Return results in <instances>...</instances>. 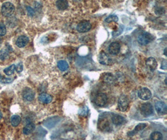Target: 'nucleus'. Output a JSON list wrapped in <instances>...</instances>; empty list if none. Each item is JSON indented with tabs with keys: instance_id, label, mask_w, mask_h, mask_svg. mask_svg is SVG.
<instances>
[{
	"instance_id": "1",
	"label": "nucleus",
	"mask_w": 167,
	"mask_h": 140,
	"mask_svg": "<svg viewBox=\"0 0 167 140\" xmlns=\"http://www.w3.org/2000/svg\"><path fill=\"white\" fill-rule=\"evenodd\" d=\"M154 36L149 32H143L138 36V42L141 45H146L154 41Z\"/></svg>"
},
{
	"instance_id": "2",
	"label": "nucleus",
	"mask_w": 167,
	"mask_h": 140,
	"mask_svg": "<svg viewBox=\"0 0 167 140\" xmlns=\"http://www.w3.org/2000/svg\"><path fill=\"white\" fill-rule=\"evenodd\" d=\"M15 11V6L11 3H4L1 8V13L4 16L9 17L11 16Z\"/></svg>"
},
{
	"instance_id": "3",
	"label": "nucleus",
	"mask_w": 167,
	"mask_h": 140,
	"mask_svg": "<svg viewBox=\"0 0 167 140\" xmlns=\"http://www.w3.org/2000/svg\"><path fill=\"white\" fill-rule=\"evenodd\" d=\"M129 105V100L127 97L125 95H120L118 99V108L121 111H125L128 107Z\"/></svg>"
},
{
	"instance_id": "4",
	"label": "nucleus",
	"mask_w": 167,
	"mask_h": 140,
	"mask_svg": "<svg viewBox=\"0 0 167 140\" xmlns=\"http://www.w3.org/2000/svg\"><path fill=\"white\" fill-rule=\"evenodd\" d=\"M94 101L97 106H103L107 104L108 97L105 93H100L96 95Z\"/></svg>"
},
{
	"instance_id": "5",
	"label": "nucleus",
	"mask_w": 167,
	"mask_h": 140,
	"mask_svg": "<svg viewBox=\"0 0 167 140\" xmlns=\"http://www.w3.org/2000/svg\"><path fill=\"white\" fill-rule=\"evenodd\" d=\"M142 114L145 116H149L154 113V108L150 103H145L140 106Z\"/></svg>"
},
{
	"instance_id": "6",
	"label": "nucleus",
	"mask_w": 167,
	"mask_h": 140,
	"mask_svg": "<svg viewBox=\"0 0 167 140\" xmlns=\"http://www.w3.org/2000/svg\"><path fill=\"white\" fill-rule=\"evenodd\" d=\"M91 28V24L90 21L84 20L81 21L77 25L76 29L79 32H86L89 31Z\"/></svg>"
},
{
	"instance_id": "7",
	"label": "nucleus",
	"mask_w": 167,
	"mask_h": 140,
	"mask_svg": "<svg viewBox=\"0 0 167 140\" xmlns=\"http://www.w3.org/2000/svg\"><path fill=\"white\" fill-rule=\"evenodd\" d=\"M23 98L25 101L31 102L34 99L35 93L34 91L30 88H25L23 91Z\"/></svg>"
},
{
	"instance_id": "8",
	"label": "nucleus",
	"mask_w": 167,
	"mask_h": 140,
	"mask_svg": "<svg viewBox=\"0 0 167 140\" xmlns=\"http://www.w3.org/2000/svg\"><path fill=\"white\" fill-rule=\"evenodd\" d=\"M138 95L143 100H148L151 97V93L147 88H142L138 91Z\"/></svg>"
},
{
	"instance_id": "9",
	"label": "nucleus",
	"mask_w": 167,
	"mask_h": 140,
	"mask_svg": "<svg viewBox=\"0 0 167 140\" xmlns=\"http://www.w3.org/2000/svg\"><path fill=\"white\" fill-rule=\"evenodd\" d=\"M99 62L101 64L108 65H110L112 63V59H111L110 56L105 53V52H101L99 55Z\"/></svg>"
},
{
	"instance_id": "10",
	"label": "nucleus",
	"mask_w": 167,
	"mask_h": 140,
	"mask_svg": "<svg viewBox=\"0 0 167 140\" xmlns=\"http://www.w3.org/2000/svg\"><path fill=\"white\" fill-rule=\"evenodd\" d=\"M98 128L101 131L108 132L111 130V126L108 120L105 118H101L98 121Z\"/></svg>"
},
{
	"instance_id": "11",
	"label": "nucleus",
	"mask_w": 167,
	"mask_h": 140,
	"mask_svg": "<svg viewBox=\"0 0 167 140\" xmlns=\"http://www.w3.org/2000/svg\"><path fill=\"white\" fill-rule=\"evenodd\" d=\"M155 110L156 112L160 115H164L166 113L167 107L166 104L163 102L158 101L155 104Z\"/></svg>"
},
{
	"instance_id": "12",
	"label": "nucleus",
	"mask_w": 167,
	"mask_h": 140,
	"mask_svg": "<svg viewBox=\"0 0 167 140\" xmlns=\"http://www.w3.org/2000/svg\"><path fill=\"white\" fill-rule=\"evenodd\" d=\"M117 80L115 77L110 73H106L103 75L102 76V81L106 84H108V85H113L114 84Z\"/></svg>"
},
{
	"instance_id": "13",
	"label": "nucleus",
	"mask_w": 167,
	"mask_h": 140,
	"mask_svg": "<svg viewBox=\"0 0 167 140\" xmlns=\"http://www.w3.org/2000/svg\"><path fill=\"white\" fill-rule=\"evenodd\" d=\"M121 46L120 44L116 42L111 43L108 47V51L111 55H117L120 51Z\"/></svg>"
},
{
	"instance_id": "14",
	"label": "nucleus",
	"mask_w": 167,
	"mask_h": 140,
	"mask_svg": "<svg viewBox=\"0 0 167 140\" xmlns=\"http://www.w3.org/2000/svg\"><path fill=\"white\" fill-rule=\"evenodd\" d=\"M146 65L151 71H154L157 67V62L154 57H149L146 60Z\"/></svg>"
},
{
	"instance_id": "15",
	"label": "nucleus",
	"mask_w": 167,
	"mask_h": 140,
	"mask_svg": "<svg viewBox=\"0 0 167 140\" xmlns=\"http://www.w3.org/2000/svg\"><path fill=\"white\" fill-rule=\"evenodd\" d=\"M29 39L26 36H21L18 38L16 41V45L19 48H24L26 44L28 43Z\"/></svg>"
},
{
	"instance_id": "16",
	"label": "nucleus",
	"mask_w": 167,
	"mask_h": 140,
	"mask_svg": "<svg viewBox=\"0 0 167 140\" xmlns=\"http://www.w3.org/2000/svg\"><path fill=\"white\" fill-rule=\"evenodd\" d=\"M39 100L41 103L44 104H48L52 101V97L47 93H43L39 96Z\"/></svg>"
},
{
	"instance_id": "17",
	"label": "nucleus",
	"mask_w": 167,
	"mask_h": 140,
	"mask_svg": "<svg viewBox=\"0 0 167 140\" xmlns=\"http://www.w3.org/2000/svg\"><path fill=\"white\" fill-rule=\"evenodd\" d=\"M112 122L115 125H122L125 123V119L122 116H120L119 115H114L112 118H111Z\"/></svg>"
},
{
	"instance_id": "18",
	"label": "nucleus",
	"mask_w": 167,
	"mask_h": 140,
	"mask_svg": "<svg viewBox=\"0 0 167 140\" xmlns=\"http://www.w3.org/2000/svg\"><path fill=\"white\" fill-rule=\"evenodd\" d=\"M35 129V125L33 123H28L23 128V133L26 135H28L33 132Z\"/></svg>"
},
{
	"instance_id": "19",
	"label": "nucleus",
	"mask_w": 167,
	"mask_h": 140,
	"mask_svg": "<svg viewBox=\"0 0 167 140\" xmlns=\"http://www.w3.org/2000/svg\"><path fill=\"white\" fill-rule=\"evenodd\" d=\"M146 126H147V125L145 123L138 124V125L136 126L135 128L133 129V130H132V132H129L128 133V134L129 135V136H133L134 134H135L136 133H137L138 132H140V131H141V130L144 129L145 128H146Z\"/></svg>"
},
{
	"instance_id": "20",
	"label": "nucleus",
	"mask_w": 167,
	"mask_h": 140,
	"mask_svg": "<svg viewBox=\"0 0 167 140\" xmlns=\"http://www.w3.org/2000/svg\"><path fill=\"white\" fill-rule=\"evenodd\" d=\"M56 5L59 10H65L68 7V3L67 1H57L56 2Z\"/></svg>"
},
{
	"instance_id": "21",
	"label": "nucleus",
	"mask_w": 167,
	"mask_h": 140,
	"mask_svg": "<svg viewBox=\"0 0 167 140\" xmlns=\"http://www.w3.org/2000/svg\"><path fill=\"white\" fill-rule=\"evenodd\" d=\"M58 67L60 71H65L68 68V64L66 60H59L58 62Z\"/></svg>"
},
{
	"instance_id": "22",
	"label": "nucleus",
	"mask_w": 167,
	"mask_h": 140,
	"mask_svg": "<svg viewBox=\"0 0 167 140\" xmlns=\"http://www.w3.org/2000/svg\"><path fill=\"white\" fill-rule=\"evenodd\" d=\"M21 118L19 115H13L11 117V125L13 126V127H17L18 125H19V124L21 122Z\"/></svg>"
},
{
	"instance_id": "23",
	"label": "nucleus",
	"mask_w": 167,
	"mask_h": 140,
	"mask_svg": "<svg viewBox=\"0 0 167 140\" xmlns=\"http://www.w3.org/2000/svg\"><path fill=\"white\" fill-rule=\"evenodd\" d=\"M151 140H162L163 139V135L159 132H154L151 134Z\"/></svg>"
},
{
	"instance_id": "24",
	"label": "nucleus",
	"mask_w": 167,
	"mask_h": 140,
	"mask_svg": "<svg viewBox=\"0 0 167 140\" xmlns=\"http://www.w3.org/2000/svg\"><path fill=\"white\" fill-rule=\"evenodd\" d=\"M16 70V65H11L10 67H7L4 70V72L6 74L7 76H11L14 72H15Z\"/></svg>"
},
{
	"instance_id": "25",
	"label": "nucleus",
	"mask_w": 167,
	"mask_h": 140,
	"mask_svg": "<svg viewBox=\"0 0 167 140\" xmlns=\"http://www.w3.org/2000/svg\"><path fill=\"white\" fill-rule=\"evenodd\" d=\"M118 18L116 15H110L105 19V21L108 23L111 22H118Z\"/></svg>"
},
{
	"instance_id": "26",
	"label": "nucleus",
	"mask_w": 167,
	"mask_h": 140,
	"mask_svg": "<svg viewBox=\"0 0 167 140\" xmlns=\"http://www.w3.org/2000/svg\"><path fill=\"white\" fill-rule=\"evenodd\" d=\"M6 33V28L3 22H0V36H4Z\"/></svg>"
},
{
	"instance_id": "27",
	"label": "nucleus",
	"mask_w": 167,
	"mask_h": 140,
	"mask_svg": "<svg viewBox=\"0 0 167 140\" xmlns=\"http://www.w3.org/2000/svg\"><path fill=\"white\" fill-rule=\"evenodd\" d=\"M12 81H13L12 78H5L4 77L2 76L1 74H0V82H1L3 83H10Z\"/></svg>"
},
{
	"instance_id": "28",
	"label": "nucleus",
	"mask_w": 167,
	"mask_h": 140,
	"mask_svg": "<svg viewBox=\"0 0 167 140\" xmlns=\"http://www.w3.org/2000/svg\"><path fill=\"white\" fill-rule=\"evenodd\" d=\"M8 56V52L6 50L3 49L0 51V59L1 60L6 59Z\"/></svg>"
},
{
	"instance_id": "29",
	"label": "nucleus",
	"mask_w": 167,
	"mask_h": 140,
	"mask_svg": "<svg viewBox=\"0 0 167 140\" xmlns=\"http://www.w3.org/2000/svg\"><path fill=\"white\" fill-rule=\"evenodd\" d=\"M88 112V108L86 106H84L83 108L79 111V114L80 116H86Z\"/></svg>"
},
{
	"instance_id": "30",
	"label": "nucleus",
	"mask_w": 167,
	"mask_h": 140,
	"mask_svg": "<svg viewBox=\"0 0 167 140\" xmlns=\"http://www.w3.org/2000/svg\"><path fill=\"white\" fill-rule=\"evenodd\" d=\"M155 13L156 15H163V14L165 13V9L163 8H157L155 9Z\"/></svg>"
},
{
	"instance_id": "31",
	"label": "nucleus",
	"mask_w": 167,
	"mask_h": 140,
	"mask_svg": "<svg viewBox=\"0 0 167 140\" xmlns=\"http://www.w3.org/2000/svg\"><path fill=\"white\" fill-rule=\"evenodd\" d=\"M16 71L17 72L20 73L23 71V65L22 64H18L16 66Z\"/></svg>"
},
{
	"instance_id": "32",
	"label": "nucleus",
	"mask_w": 167,
	"mask_h": 140,
	"mask_svg": "<svg viewBox=\"0 0 167 140\" xmlns=\"http://www.w3.org/2000/svg\"><path fill=\"white\" fill-rule=\"evenodd\" d=\"M27 11H28V15L31 16H33L34 15V13H35V11H33V9H32L30 7H27Z\"/></svg>"
},
{
	"instance_id": "33",
	"label": "nucleus",
	"mask_w": 167,
	"mask_h": 140,
	"mask_svg": "<svg viewBox=\"0 0 167 140\" xmlns=\"http://www.w3.org/2000/svg\"><path fill=\"white\" fill-rule=\"evenodd\" d=\"M161 69H163L164 70H166V60H165V61H163V62L162 63V64H161Z\"/></svg>"
},
{
	"instance_id": "34",
	"label": "nucleus",
	"mask_w": 167,
	"mask_h": 140,
	"mask_svg": "<svg viewBox=\"0 0 167 140\" xmlns=\"http://www.w3.org/2000/svg\"><path fill=\"white\" fill-rule=\"evenodd\" d=\"M2 117H3V114H2V113H1V111H0V120H1V119L2 118Z\"/></svg>"
},
{
	"instance_id": "35",
	"label": "nucleus",
	"mask_w": 167,
	"mask_h": 140,
	"mask_svg": "<svg viewBox=\"0 0 167 140\" xmlns=\"http://www.w3.org/2000/svg\"><path fill=\"white\" fill-rule=\"evenodd\" d=\"M166 49H167V48H165L164 49V54L165 56H166Z\"/></svg>"
},
{
	"instance_id": "36",
	"label": "nucleus",
	"mask_w": 167,
	"mask_h": 140,
	"mask_svg": "<svg viewBox=\"0 0 167 140\" xmlns=\"http://www.w3.org/2000/svg\"><path fill=\"white\" fill-rule=\"evenodd\" d=\"M1 39L0 38V45H1Z\"/></svg>"
},
{
	"instance_id": "37",
	"label": "nucleus",
	"mask_w": 167,
	"mask_h": 140,
	"mask_svg": "<svg viewBox=\"0 0 167 140\" xmlns=\"http://www.w3.org/2000/svg\"><path fill=\"white\" fill-rule=\"evenodd\" d=\"M118 140H123V139H118Z\"/></svg>"
}]
</instances>
